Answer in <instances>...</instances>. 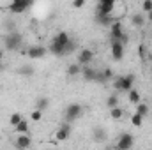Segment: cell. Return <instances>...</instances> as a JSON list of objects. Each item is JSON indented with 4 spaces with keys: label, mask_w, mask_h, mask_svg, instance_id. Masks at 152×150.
I'll list each match as a JSON object with an SVG mask.
<instances>
[{
    "label": "cell",
    "mask_w": 152,
    "mask_h": 150,
    "mask_svg": "<svg viewBox=\"0 0 152 150\" xmlns=\"http://www.w3.org/2000/svg\"><path fill=\"white\" fill-rule=\"evenodd\" d=\"M4 44L7 51H18L23 44V36L16 30V32H7L4 37Z\"/></svg>",
    "instance_id": "6da1fadb"
},
{
    "label": "cell",
    "mask_w": 152,
    "mask_h": 150,
    "mask_svg": "<svg viewBox=\"0 0 152 150\" xmlns=\"http://www.w3.org/2000/svg\"><path fill=\"white\" fill-rule=\"evenodd\" d=\"M133 85H134V74L117 76L113 79V88L118 92H129L133 90Z\"/></svg>",
    "instance_id": "7a4b0ae2"
},
{
    "label": "cell",
    "mask_w": 152,
    "mask_h": 150,
    "mask_svg": "<svg viewBox=\"0 0 152 150\" xmlns=\"http://www.w3.org/2000/svg\"><path fill=\"white\" fill-rule=\"evenodd\" d=\"M81 115H83V106H81L80 103H71V104L66 108V113H64L66 124H71V122L78 120Z\"/></svg>",
    "instance_id": "3957f363"
},
{
    "label": "cell",
    "mask_w": 152,
    "mask_h": 150,
    "mask_svg": "<svg viewBox=\"0 0 152 150\" xmlns=\"http://www.w3.org/2000/svg\"><path fill=\"white\" fill-rule=\"evenodd\" d=\"M115 9H117V2L113 0H101L97 4V9H96V14H104V16H113ZM117 18V16H115Z\"/></svg>",
    "instance_id": "277c9868"
},
{
    "label": "cell",
    "mask_w": 152,
    "mask_h": 150,
    "mask_svg": "<svg viewBox=\"0 0 152 150\" xmlns=\"http://www.w3.org/2000/svg\"><path fill=\"white\" fill-rule=\"evenodd\" d=\"M30 7H32V2H28V0H14L7 5V11L12 14H23Z\"/></svg>",
    "instance_id": "5b68a950"
},
{
    "label": "cell",
    "mask_w": 152,
    "mask_h": 150,
    "mask_svg": "<svg viewBox=\"0 0 152 150\" xmlns=\"http://www.w3.org/2000/svg\"><path fill=\"white\" fill-rule=\"evenodd\" d=\"M92 60H94V51L88 50V48L81 50V51L76 55V64L81 66V67H88V66L92 64Z\"/></svg>",
    "instance_id": "8992f818"
},
{
    "label": "cell",
    "mask_w": 152,
    "mask_h": 150,
    "mask_svg": "<svg viewBox=\"0 0 152 150\" xmlns=\"http://www.w3.org/2000/svg\"><path fill=\"white\" fill-rule=\"evenodd\" d=\"M133 145H134V138H133V134H129V133H122V134L118 136V140H117V149L131 150Z\"/></svg>",
    "instance_id": "52a82bcc"
},
{
    "label": "cell",
    "mask_w": 152,
    "mask_h": 150,
    "mask_svg": "<svg viewBox=\"0 0 152 150\" xmlns=\"http://www.w3.org/2000/svg\"><path fill=\"white\" fill-rule=\"evenodd\" d=\"M27 55H28L30 58H34V60L44 58V57L48 55V48H44V46H39V44H34V46H30V48L27 50Z\"/></svg>",
    "instance_id": "ba28073f"
},
{
    "label": "cell",
    "mask_w": 152,
    "mask_h": 150,
    "mask_svg": "<svg viewBox=\"0 0 152 150\" xmlns=\"http://www.w3.org/2000/svg\"><path fill=\"white\" fill-rule=\"evenodd\" d=\"M69 134H71V124H60V127L55 131V141H66L67 138H69Z\"/></svg>",
    "instance_id": "9c48e42d"
},
{
    "label": "cell",
    "mask_w": 152,
    "mask_h": 150,
    "mask_svg": "<svg viewBox=\"0 0 152 150\" xmlns=\"http://www.w3.org/2000/svg\"><path fill=\"white\" fill-rule=\"evenodd\" d=\"M124 36V27H122V21H115L110 25V39L112 41H120V37Z\"/></svg>",
    "instance_id": "30bf717a"
},
{
    "label": "cell",
    "mask_w": 152,
    "mask_h": 150,
    "mask_svg": "<svg viewBox=\"0 0 152 150\" xmlns=\"http://www.w3.org/2000/svg\"><path fill=\"white\" fill-rule=\"evenodd\" d=\"M14 145H16V149L18 150H27L30 145H32V138H30L28 134H18Z\"/></svg>",
    "instance_id": "8fae6325"
},
{
    "label": "cell",
    "mask_w": 152,
    "mask_h": 150,
    "mask_svg": "<svg viewBox=\"0 0 152 150\" xmlns=\"http://www.w3.org/2000/svg\"><path fill=\"white\" fill-rule=\"evenodd\" d=\"M110 50H112V57H113V60H122L124 58V46L118 42V41H112V44H110Z\"/></svg>",
    "instance_id": "7c38bea8"
},
{
    "label": "cell",
    "mask_w": 152,
    "mask_h": 150,
    "mask_svg": "<svg viewBox=\"0 0 152 150\" xmlns=\"http://www.w3.org/2000/svg\"><path fill=\"white\" fill-rule=\"evenodd\" d=\"M92 138H94L96 143H103V141L106 140V131H104V127H101V125L94 127V129H92Z\"/></svg>",
    "instance_id": "4fadbf2b"
},
{
    "label": "cell",
    "mask_w": 152,
    "mask_h": 150,
    "mask_svg": "<svg viewBox=\"0 0 152 150\" xmlns=\"http://www.w3.org/2000/svg\"><path fill=\"white\" fill-rule=\"evenodd\" d=\"M131 25H133L134 28H142V27L145 25V14H143V12H134V14H131Z\"/></svg>",
    "instance_id": "5bb4252c"
},
{
    "label": "cell",
    "mask_w": 152,
    "mask_h": 150,
    "mask_svg": "<svg viewBox=\"0 0 152 150\" xmlns=\"http://www.w3.org/2000/svg\"><path fill=\"white\" fill-rule=\"evenodd\" d=\"M81 76L85 81H96V76H97V69L94 67H81Z\"/></svg>",
    "instance_id": "9a60e30c"
},
{
    "label": "cell",
    "mask_w": 152,
    "mask_h": 150,
    "mask_svg": "<svg viewBox=\"0 0 152 150\" xmlns=\"http://www.w3.org/2000/svg\"><path fill=\"white\" fill-rule=\"evenodd\" d=\"M69 41H71V37H69V34H67V32H58L55 37L51 39V42H55V44H58V46H62V48H64Z\"/></svg>",
    "instance_id": "2e32d148"
},
{
    "label": "cell",
    "mask_w": 152,
    "mask_h": 150,
    "mask_svg": "<svg viewBox=\"0 0 152 150\" xmlns=\"http://www.w3.org/2000/svg\"><path fill=\"white\" fill-rule=\"evenodd\" d=\"M127 94H129V103H131V104H134V106H136V104H140V103H142V97H140V92H138V90H134V88H133V90H129Z\"/></svg>",
    "instance_id": "e0dca14e"
},
{
    "label": "cell",
    "mask_w": 152,
    "mask_h": 150,
    "mask_svg": "<svg viewBox=\"0 0 152 150\" xmlns=\"http://www.w3.org/2000/svg\"><path fill=\"white\" fill-rule=\"evenodd\" d=\"M149 111H151V108L147 106V103H140V104H136V111H134V113H138L140 117H143V118H145V117L149 115Z\"/></svg>",
    "instance_id": "ac0fdd59"
},
{
    "label": "cell",
    "mask_w": 152,
    "mask_h": 150,
    "mask_svg": "<svg viewBox=\"0 0 152 150\" xmlns=\"http://www.w3.org/2000/svg\"><path fill=\"white\" fill-rule=\"evenodd\" d=\"M21 120H23V115H21L20 111L11 113V117H9V124H11L12 127H16V125H18V124L21 122Z\"/></svg>",
    "instance_id": "d6986e66"
},
{
    "label": "cell",
    "mask_w": 152,
    "mask_h": 150,
    "mask_svg": "<svg viewBox=\"0 0 152 150\" xmlns=\"http://www.w3.org/2000/svg\"><path fill=\"white\" fill-rule=\"evenodd\" d=\"M14 131H16L18 134H27V133H28V122L23 118V120H21V122L14 127Z\"/></svg>",
    "instance_id": "ffe728a7"
},
{
    "label": "cell",
    "mask_w": 152,
    "mask_h": 150,
    "mask_svg": "<svg viewBox=\"0 0 152 150\" xmlns=\"http://www.w3.org/2000/svg\"><path fill=\"white\" fill-rule=\"evenodd\" d=\"M76 48H78V42L71 39V41H69V42L64 46V57H66V55H71V53H75Z\"/></svg>",
    "instance_id": "44dd1931"
},
{
    "label": "cell",
    "mask_w": 152,
    "mask_h": 150,
    "mask_svg": "<svg viewBox=\"0 0 152 150\" xmlns=\"http://www.w3.org/2000/svg\"><path fill=\"white\" fill-rule=\"evenodd\" d=\"M76 74H81V66L73 62V64L67 66V76H76Z\"/></svg>",
    "instance_id": "7402d4cb"
},
{
    "label": "cell",
    "mask_w": 152,
    "mask_h": 150,
    "mask_svg": "<svg viewBox=\"0 0 152 150\" xmlns=\"http://www.w3.org/2000/svg\"><path fill=\"white\" fill-rule=\"evenodd\" d=\"M106 106H108L110 110H113V108H118V95H117V94H112V95H108V99H106Z\"/></svg>",
    "instance_id": "603a6c76"
},
{
    "label": "cell",
    "mask_w": 152,
    "mask_h": 150,
    "mask_svg": "<svg viewBox=\"0 0 152 150\" xmlns=\"http://www.w3.org/2000/svg\"><path fill=\"white\" fill-rule=\"evenodd\" d=\"M48 106H50V99H48V97H39V99H37V108H36V110L44 111Z\"/></svg>",
    "instance_id": "cb8c5ba5"
},
{
    "label": "cell",
    "mask_w": 152,
    "mask_h": 150,
    "mask_svg": "<svg viewBox=\"0 0 152 150\" xmlns=\"http://www.w3.org/2000/svg\"><path fill=\"white\" fill-rule=\"evenodd\" d=\"M131 124H133L134 127H142V125H143V117H140L138 113H133V115H131Z\"/></svg>",
    "instance_id": "d4e9b609"
},
{
    "label": "cell",
    "mask_w": 152,
    "mask_h": 150,
    "mask_svg": "<svg viewBox=\"0 0 152 150\" xmlns=\"http://www.w3.org/2000/svg\"><path fill=\"white\" fill-rule=\"evenodd\" d=\"M18 73L21 76H34V67H32V66H21V67L18 69Z\"/></svg>",
    "instance_id": "484cf974"
},
{
    "label": "cell",
    "mask_w": 152,
    "mask_h": 150,
    "mask_svg": "<svg viewBox=\"0 0 152 150\" xmlns=\"http://www.w3.org/2000/svg\"><path fill=\"white\" fill-rule=\"evenodd\" d=\"M110 117L113 118V120H120L122 117H124V110L118 106V108H113V110H110Z\"/></svg>",
    "instance_id": "4316f807"
},
{
    "label": "cell",
    "mask_w": 152,
    "mask_h": 150,
    "mask_svg": "<svg viewBox=\"0 0 152 150\" xmlns=\"http://www.w3.org/2000/svg\"><path fill=\"white\" fill-rule=\"evenodd\" d=\"M142 9H143V12H151L152 11V0H145V2H142Z\"/></svg>",
    "instance_id": "83f0119b"
},
{
    "label": "cell",
    "mask_w": 152,
    "mask_h": 150,
    "mask_svg": "<svg viewBox=\"0 0 152 150\" xmlns=\"http://www.w3.org/2000/svg\"><path fill=\"white\" fill-rule=\"evenodd\" d=\"M30 118H32L34 122H39V120L42 118V111H39V110H34V111L30 113Z\"/></svg>",
    "instance_id": "f1b7e54d"
},
{
    "label": "cell",
    "mask_w": 152,
    "mask_h": 150,
    "mask_svg": "<svg viewBox=\"0 0 152 150\" xmlns=\"http://www.w3.org/2000/svg\"><path fill=\"white\" fill-rule=\"evenodd\" d=\"M83 5H85V0H75V2H73V7H75V9H81Z\"/></svg>",
    "instance_id": "f546056e"
},
{
    "label": "cell",
    "mask_w": 152,
    "mask_h": 150,
    "mask_svg": "<svg viewBox=\"0 0 152 150\" xmlns=\"http://www.w3.org/2000/svg\"><path fill=\"white\" fill-rule=\"evenodd\" d=\"M147 20H149V21H151V23H152V11H151V12H149V14H147Z\"/></svg>",
    "instance_id": "4dcf8cb0"
},
{
    "label": "cell",
    "mask_w": 152,
    "mask_h": 150,
    "mask_svg": "<svg viewBox=\"0 0 152 150\" xmlns=\"http://www.w3.org/2000/svg\"><path fill=\"white\" fill-rule=\"evenodd\" d=\"M2 58H4V51H2V48H0V62H2Z\"/></svg>",
    "instance_id": "1f68e13d"
},
{
    "label": "cell",
    "mask_w": 152,
    "mask_h": 150,
    "mask_svg": "<svg viewBox=\"0 0 152 150\" xmlns=\"http://www.w3.org/2000/svg\"><path fill=\"white\" fill-rule=\"evenodd\" d=\"M115 150H122V149H117V147H115Z\"/></svg>",
    "instance_id": "d6a6232c"
},
{
    "label": "cell",
    "mask_w": 152,
    "mask_h": 150,
    "mask_svg": "<svg viewBox=\"0 0 152 150\" xmlns=\"http://www.w3.org/2000/svg\"><path fill=\"white\" fill-rule=\"evenodd\" d=\"M151 58H152V55H151Z\"/></svg>",
    "instance_id": "836d02e7"
}]
</instances>
